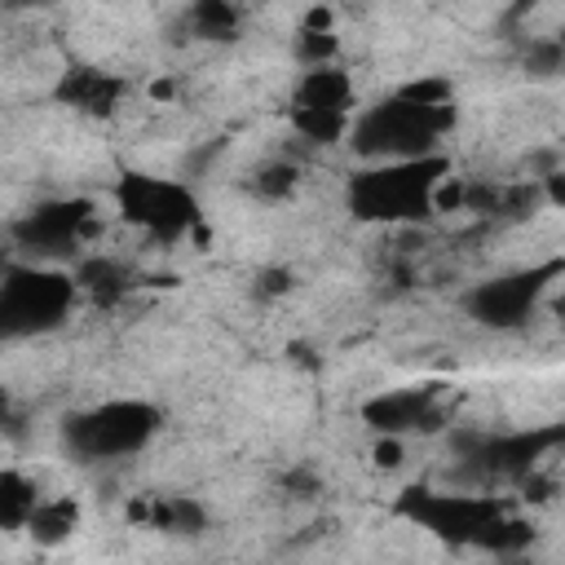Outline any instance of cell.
<instances>
[{
    "instance_id": "6da1fadb",
    "label": "cell",
    "mask_w": 565,
    "mask_h": 565,
    "mask_svg": "<svg viewBox=\"0 0 565 565\" xmlns=\"http://www.w3.org/2000/svg\"><path fill=\"white\" fill-rule=\"evenodd\" d=\"M393 512L446 547H481L494 556H512L534 539V525L512 516V508L494 494L406 486L393 499Z\"/></svg>"
},
{
    "instance_id": "7a4b0ae2",
    "label": "cell",
    "mask_w": 565,
    "mask_h": 565,
    "mask_svg": "<svg viewBox=\"0 0 565 565\" xmlns=\"http://www.w3.org/2000/svg\"><path fill=\"white\" fill-rule=\"evenodd\" d=\"M450 181V159H375L344 181V212L366 225H419L437 212V190Z\"/></svg>"
},
{
    "instance_id": "3957f363",
    "label": "cell",
    "mask_w": 565,
    "mask_h": 565,
    "mask_svg": "<svg viewBox=\"0 0 565 565\" xmlns=\"http://www.w3.org/2000/svg\"><path fill=\"white\" fill-rule=\"evenodd\" d=\"M459 110L455 102H424L406 88L384 93L380 102L362 106L349 124V146L358 159L375 163V159H419V154H437L441 137L455 128Z\"/></svg>"
},
{
    "instance_id": "277c9868",
    "label": "cell",
    "mask_w": 565,
    "mask_h": 565,
    "mask_svg": "<svg viewBox=\"0 0 565 565\" xmlns=\"http://www.w3.org/2000/svg\"><path fill=\"white\" fill-rule=\"evenodd\" d=\"M163 428V411L146 397H110L88 411L66 415L62 424V446L79 463H110L146 450Z\"/></svg>"
},
{
    "instance_id": "5b68a950",
    "label": "cell",
    "mask_w": 565,
    "mask_h": 565,
    "mask_svg": "<svg viewBox=\"0 0 565 565\" xmlns=\"http://www.w3.org/2000/svg\"><path fill=\"white\" fill-rule=\"evenodd\" d=\"M110 203L124 225L141 230L154 243H181L185 234H203V207L194 190L177 177L124 168L110 185Z\"/></svg>"
},
{
    "instance_id": "8992f818",
    "label": "cell",
    "mask_w": 565,
    "mask_h": 565,
    "mask_svg": "<svg viewBox=\"0 0 565 565\" xmlns=\"http://www.w3.org/2000/svg\"><path fill=\"white\" fill-rule=\"evenodd\" d=\"M79 282L53 265H9L0 278V331L4 340H31L57 331L79 305Z\"/></svg>"
},
{
    "instance_id": "52a82bcc",
    "label": "cell",
    "mask_w": 565,
    "mask_h": 565,
    "mask_svg": "<svg viewBox=\"0 0 565 565\" xmlns=\"http://www.w3.org/2000/svg\"><path fill=\"white\" fill-rule=\"evenodd\" d=\"M556 450H565V424H539V428H512V433H463V437H455V455H459L463 477L481 481V486H521Z\"/></svg>"
},
{
    "instance_id": "ba28073f",
    "label": "cell",
    "mask_w": 565,
    "mask_h": 565,
    "mask_svg": "<svg viewBox=\"0 0 565 565\" xmlns=\"http://www.w3.org/2000/svg\"><path fill=\"white\" fill-rule=\"evenodd\" d=\"M556 278H565V256L521 265V269H508V274H490L477 287H468L463 309L486 331H521L539 313V305L556 287Z\"/></svg>"
},
{
    "instance_id": "9c48e42d",
    "label": "cell",
    "mask_w": 565,
    "mask_h": 565,
    "mask_svg": "<svg viewBox=\"0 0 565 565\" xmlns=\"http://www.w3.org/2000/svg\"><path fill=\"white\" fill-rule=\"evenodd\" d=\"M291 128L313 146H335L349 137L353 124V79L335 62L305 66L291 88Z\"/></svg>"
},
{
    "instance_id": "30bf717a",
    "label": "cell",
    "mask_w": 565,
    "mask_h": 565,
    "mask_svg": "<svg viewBox=\"0 0 565 565\" xmlns=\"http://www.w3.org/2000/svg\"><path fill=\"white\" fill-rule=\"evenodd\" d=\"M93 212H97V203L84 194L40 199L13 221V243L35 256H75L93 230Z\"/></svg>"
},
{
    "instance_id": "8fae6325",
    "label": "cell",
    "mask_w": 565,
    "mask_h": 565,
    "mask_svg": "<svg viewBox=\"0 0 565 565\" xmlns=\"http://www.w3.org/2000/svg\"><path fill=\"white\" fill-rule=\"evenodd\" d=\"M362 424L375 437H411V433H437L446 424L441 388L437 384H406L384 388L362 402Z\"/></svg>"
},
{
    "instance_id": "7c38bea8",
    "label": "cell",
    "mask_w": 565,
    "mask_h": 565,
    "mask_svg": "<svg viewBox=\"0 0 565 565\" xmlns=\"http://www.w3.org/2000/svg\"><path fill=\"white\" fill-rule=\"evenodd\" d=\"M128 84L102 66H66L53 84V102L75 110V115H88V119H106L115 115V106L124 102Z\"/></svg>"
},
{
    "instance_id": "4fadbf2b",
    "label": "cell",
    "mask_w": 565,
    "mask_h": 565,
    "mask_svg": "<svg viewBox=\"0 0 565 565\" xmlns=\"http://www.w3.org/2000/svg\"><path fill=\"white\" fill-rule=\"evenodd\" d=\"M132 525H150L159 534H203L207 530V508L190 494H154V499H132L128 503Z\"/></svg>"
},
{
    "instance_id": "5bb4252c",
    "label": "cell",
    "mask_w": 565,
    "mask_h": 565,
    "mask_svg": "<svg viewBox=\"0 0 565 565\" xmlns=\"http://www.w3.org/2000/svg\"><path fill=\"white\" fill-rule=\"evenodd\" d=\"M75 282L97 309H110L132 291V269L124 260H115V256H84L75 265Z\"/></svg>"
},
{
    "instance_id": "9a60e30c",
    "label": "cell",
    "mask_w": 565,
    "mask_h": 565,
    "mask_svg": "<svg viewBox=\"0 0 565 565\" xmlns=\"http://www.w3.org/2000/svg\"><path fill=\"white\" fill-rule=\"evenodd\" d=\"M35 508H40L35 481L26 472H18V468H4L0 472V530H9V534L26 530L31 516H35Z\"/></svg>"
},
{
    "instance_id": "2e32d148",
    "label": "cell",
    "mask_w": 565,
    "mask_h": 565,
    "mask_svg": "<svg viewBox=\"0 0 565 565\" xmlns=\"http://www.w3.org/2000/svg\"><path fill=\"white\" fill-rule=\"evenodd\" d=\"M79 525V503L75 499H40L26 534L40 543V547H57L62 539H71Z\"/></svg>"
},
{
    "instance_id": "e0dca14e",
    "label": "cell",
    "mask_w": 565,
    "mask_h": 565,
    "mask_svg": "<svg viewBox=\"0 0 565 565\" xmlns=\"http://www.w3.org/2000/svg\"><path fill=\"white\" fill-rule=\"evenodd\" d=\"M185 22L199 40H234V31L243 22V9L234 0H194Z\"/></svg>"
},
{
    "instance_id": "ac0fdd59",
    "label": "cell",
    "mask_w": 565,
    "mask_h": 565,
    "mask_svg": "<svg viewBox=\"0 0 565 565\" xmlns=\"http://www.w3.org/2000/svg\"><path fill=\"white\" fill-rule=\"evenodd\" d=\"M521 71L530 79H556L565 75V40L561 35H539L521 49Z\"/></svg>"
},
{
    "instance_id": "d6986e66",
    "label": "cell",
    "mask_w": 565,
    "mask_h": 565,
    "mask_svg": "<svg viewBox=\"0 0 565 565\" xmlns=\"http://www.w3.org/2000/svg\"><path fill=\"white\" fill-rule=\"evenodd\" d=\"M296 181H300V168L287 163V159H274V163H260V168H256L252 190H256L260 199H287V194L296 190Z\"/></svg>"
},
{
    "instance_id": "ffe728a7",
    "label": "cell",
    "mask_w": 565,
    "mask_h": 565,
    "mask_svg": "<svg viewBox=\"0 0 565 565\" xmlns=\"http://www.w3.org/2000/svg\"><path fill=\"white\" fill-rule=\"evenodd\" d=\"M335 53H340L335 31H309V26H300V31H296V62H300V66L335 62Z\"/></svg>"
},
{
    "instance_id": "44dd1931",
    "label": "cell",
    "mask_w": 565,
    "mask_h": 565,
    "mask_svg": "<svg viewBox=\"0 0 565 565\" xmlns=\"http://www.w3.org/2000/svg\"><path fill=\"white\" fill-rule=\"evenodd\" d=\"M375 463L380 468H397L402 463V437H380L375 441Z\"/></svg>"
},
{
    "instance_id": "7402d4cb",
    "label": "cell",
    "mask_w": 565,
    "mask_h": 565,
    "mask_svg": "<svg viewBox=\"0 0 565 565\" xmlns=\"http://www.w3.org/2000/svg\"><path fill=\"white\" fill-rule=\"evenodd\" d=\"M287 287H291V274H287V269H265L256 291H260V296H278V291H287Z\"/></svg>"
},
{
    "instance_id": "603a6c76",
    "label": "cell",
    "mask_w": 565,
    "mask_h": 565,
    "mask_svg": "<svg viewBox=\"0 0 565 565\" xmlns=\"http://www.w3.org/2000/svg\"><path fill=\"white\" fill-rule=\"evenodd\" d=\"M300 26H309V31H331V9H327V4H313V9L300 18Z\"/></svg>"
},
{
    "instance_id": "cb8c5ba5",
    "label": "cell",
    "mask_w": 565,
    "mask_h": 565,
    "mask_svg": "<svg viewBox=\"0 0 565 565\" xmlns=\"http://www.w3.org/2000/svg\"><path fill=\"white\" fill-rule=\"evenodd\" d=\"M282 486H287V490H300V494H313V490H318V477H313V472H287Z\"/></svg>"
},
{
    "instance_id": "d4e9b609",
    "label": "cell",
    "mask_w": 565,
    "mask_h": 565,
    "mask_svg": "<svg viewBox=\"0 0 565 565\" xmlns=\"http://www.w3.org/2000/svg\"><path fill=\"white\" fill-rule=\"evenodd\" d=\"M543 181H547L552 203H565V172H552V177H543Z\"/></svg>"
}]
</instances>
